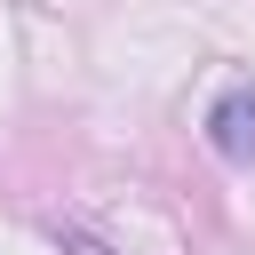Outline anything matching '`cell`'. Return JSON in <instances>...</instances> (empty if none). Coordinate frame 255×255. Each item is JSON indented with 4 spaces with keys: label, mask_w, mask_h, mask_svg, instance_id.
I'll return each mask as SVG.
<instances>
[{
    "label": "cell",
    "mask_w": 255,
    "mask_h": 255,
    "mask_svg": "<svg viewBox=\"0 0 255 255\" xmlns=\"http://www.w3.org/2000/svg\"><path fill=\"white\" fill-rule=\"evenodd\" d=\"M207 143H215L223 159L255 167V88H247V80H239V88H223V96L207 104Z\"/></svg>",
    "instance_id": "6da1fadb"
},
{
    "label": "cell",
    "mask_w": 255,
    "mask_h": 255,
    "mask_svg": "<svg viewBox=\"0 0 255 255\" xmlns=\"http://www.w3.org/2000/svg\"><path fill=\"white\" fill-rule=\"evenodd\" d=\"M56 239H64V247H72V255H104V247H96V239H88V231H56Z\"/></svg>",
    "instance_id": "7a4b0ae2"
}]
</instances>
